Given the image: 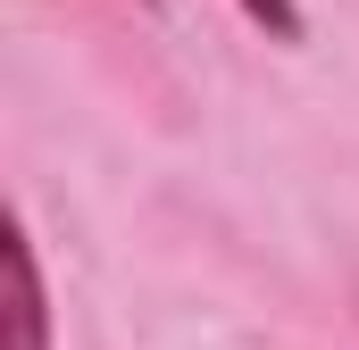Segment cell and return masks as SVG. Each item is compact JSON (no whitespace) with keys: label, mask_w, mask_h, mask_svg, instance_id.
Wrapping results in <instances>:
<instances>
[{"label":"cell","mask_w":359,"mask_h":350,"mask_svg":"<svg viewBox=\"0 0 359 350\" xmlns=\"http://www.w3.org/2000/svg\"><path fill=\"white\" fill-rule=\"evenodd\" d=\"M0 259H8V350H50V300H42V259H34L25 217H8Z\"/></svg>","instance_id":"obj_1"},{"label":"cell","mask_w":359,"mask_h":350,"mask_svg":"<svg viewBox=\"0 0 359 350\" xmlns=\"http://www.w3.org/2000/svg\"><path fill=\"white\" fill-rule=\"evenodd\" d=\"M243 17H251L259 34H276V42H301V8H292V0H243Z\"/></svg>","instance_id":"obj_2"},{"label":"cell","mask_w":359,"mask_h":350,"mask_svg":"<svg viewBox=\"0 0 359 350\" xmlns=\"http://www.w3.org/2000/svg\"><path fill=\"white\" fill-rule=\"evenodd\" d=\"M142 8H151V0H142Z\"/></svg>","instance_id":"obj_3"}]
</instances>
